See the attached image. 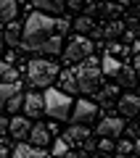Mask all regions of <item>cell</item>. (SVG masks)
<instances>
[{
    "instance_id": "cell-21",
    "label": "cell",
    "mask_w": 140,
    "mask_h": 158,
    "mask_svg": "<svg viewBox=\"0 0 140 158\" xmlns=\"http://www.w3.org/2000/svg\"><path fill=\"white\" fill-rule=\"evenodd\" d=\"M119 82H122V85H127V87H132L135 82H138V77H135V69L132 66H127V63H122V69H119Z\"/></svg>"
},
{
    "instance_id": "cell-29",
    "label": "cell",
    "mask_w": 140,
    "mask_h": 158,
    "mask_svg": "<svg viewBox=\"0 0 140 158\" xmlns=\"http://www.w3.org/2000/svg\"><path fill=\"white\" fill-rule=\"evenodd\" d=\"M98 148H101L103 153H111V150H114V148H116V145H114V142L108 140V137H101V142H98Z\"/></svg>"
},
{
    "instance_id": "cell-17",
    "label": "cell",
    "mask_w": 140,
    "mask_h": 158,
    "mask_svg": "<svg viewBox=\"0 0 140 158\" xmlns=\"http://www.w3.org/2000/svg\"><path fill=\"white\" fill-rule=\"evenodd\" d=\"M34 6L40 8V13H58L63 11V6H66V0H34Z\"/></svg>"
},
{
    "instance_id": "cell-32",
    "label": "cell",
    "mask_w": 140,
    "mask_h": 158,
    "mask_svg": "<svg viewBox=\"0 0 140 158\" xmlns=\"http://www.w3.org/2000/svg\"><path fill=\"white\" fill-rule=\"evenodd\" d=\"M0 135H8V118L0 116Z\"/></svg>"
},
{
    "instance_id": "cell-24",
    "label": "cell",
    "mask_w": 140,
    "mask_h": 158,
    "mask_svg": "<svg viewBox=\"0 0 140 158\" xmlns=\"http://www.w3.org/2000/svg\"><path fill=\"white\" fill-rule=\"evenodd\" d=\"M74 29H77V32H90V29H93V19L90 16H82V19H77V21H74Z\"/></svg>"
},
{
    "instance_id": "cell-27",
    "label": "cell",
    "mask_w": 140,
    "mask_h": 158,
    "mask_svg": "<svg viewBox=\"0 0 140 158\" xmlns=\"http://www.w3.org/2000/svg\"><path fill=\"white\" fill-rule=\"evenodd\" d=\"M69 27H72L69 19H56V34H61V37H63V32H69Z\"/></svg>"
},
{
    "instance_id": "cell-7",
    "label": "cell",
    "mask_w": 140,
    "mask_h": 158,
    "mask_svg": "<svg viewBox=\"0 0 140 158\" xmlns=\"http://www.w3.org/2000/svg\"><path fill=\"white\" fill-rule=\"evenodd\" d=\"M29 129H32V124H29L27 116H13V118H8V135H11L13 140L24 142V140L29 137Z\"/></svg>"
},
{
    "instance_id": "cell-5",
    "label": "cell",
    "mask_w": 140,
    "mask_h": 158,
    "mask_svg": "<svg viewBox=\"0 0 140 158\" xmlns=\"http://www.w3.org/2000/svg\"><path fill=\"white\" fill-rule=\"evenodd\" d=\"M93 56V42H90L85 34H79V37H74L72 42H69V48L63 50V61L74 63V61H85V58Z\"/></svg>"
},
{
    "instance_id": "cell-12",
    "label": "cell",
    "mask_w": 140,
    "mask_h": 158,
    "mask_svg": "<svg viewBox=\"0 0 140 158\" xmlns=\"http://www.w3.org/2000/svg\"><path fill=\"white\" fill-rule=\"evenodd\" d=\"M138 111H140V98H138V95H124V98H119V113H122V116L132 118V116H138Z\"/></svg>"
},
{
    "instance_id": "cell-10",
    "label": "cell",
    "mask_w": 140,
    "mask_h": 158,
    "mask_svg": "<svg viewBox=\"0 0 140 158\" xmlns=\"http://www.w3.org/2000/svg\"><path fill=\"white\" fill-rule=\"evenodd\" d=\"M98 132H101V137H116V135L124 132V121L122 118L108 116V118H103L101 124H98Z\"/></svg>"
},
{
    "instance_id": "cell-6",
    "label": "cell",
    "mask_w": 140,
    "mask_h": 158,
    "mask_svg": "<svg viewBox=\"0 0 140 158\" xmlns=\"http://www.w3.org/2000/svg\"><path fill=\"white\" fill-rule=\"evenodd\" d=\"M98 116V106L93 100H77L72 108V121L74 124H85L87 127V121H93V118Z\"/></svg>"
},
{
    "instance_id": "cell-9",
    "label": "cell",
    "mask_w": 140,
    "mask_h": 158,
    "mask_svg": "<svg viewBox=\"0 0 140 158\" xmlns=\"http://www.w3.org/2000/svg\"><path fill=\"white\" fill-rule=\"evenodd\" d=\"M27 140L32 142V148H40V150H42V148L50 142V129H48L45 124H34L32 129H29V137H27Z\"/></svg>"
},
{
    "instance_id": "cell-28",
    "label": "cell",
    "mask_w": 140,
    "mask_h": 158,
    "mask_svg": "<svg viewBox=\"0 0 140 158\" xmlns=\"http://www.w3.org/2000/svg\"><path fill=\"white\" fill-rule=\"evenodd\" d=\"M53 150H56V156L61 158L63 153H69V142H63V140H56V145H53Z\"/></svg>"
},
{
    "instance_id": "cell-26",
    "label": "cell",
    "mask_w": 140,
    "mask_h": 158,
    "mask_svg": "<svg viewBox=\"0 0 140 158\" xmlns=\"http://www.w3.org/2000/svg\"><path fill=\"white\" fill-rule=\"evenodd\" d=\"M114 150H116L119 156H129V153H132V142H129V140H122L116 148H114Z\"/></svg>"
},
{
    "instance_id": "cell-19",
    "label": "cell",
    "mask_w": 140,
    "mask_h": 158,
    "mask_svg": "<svg viewBox=\"0 0 140 158\" xmlns=\"http://www.w3.org/2000/svg\"><path fill=\"white\" fill-rule=\"evenodd\" d=\"M58 90L66 92V95L77 92V79H74V71H63V74H61V79H58Z\"/></svg>"
},
{
    "instance_id": "cell-35",
    "label": "cell",
    "mask_w": 140,
    "mask_h": 158,
    "mask_svg": "<svg viewBox=\"0 0 140 158\" xmlns=\"http://www.w3.org/2000/svg\"><path fill=\"white\" fill-rule=\"evenodd\" d=\"M0 50H3V34H0Z\"/></svg>"
},
{
    "instance_id": "cell-1",
    "label": "cell",
    "mask_w": 140,
    "mask_h": 158,
    "mask_svg": "<svg viewBox=\"0 0 140 158\" xmlns=\"http://www.w3.org/2000/svg\"><path fill=\"white\" fill-rule=\"evenodd\" d=\"M56 34V19L48 16V13H29L27 24H24V34H21V42H24V50H37V45H42L45 40Z\"/></svg>"
},
{
    "instance_id": "cell-30",
    "label": "cell",
    "mask_w": 140,
    "mask_h": 158,
    "mask_svg": "<svg viewBox=\"0 0 140 158\" xmlns=\"http://www.w3.org/2000/svg\"><path fill=\"white\" fill-rule=\"evenodd\" d=\"M132 69H135V77L140 79V42L135 45V63H132Z\"/></svg>"
},
{
    "instance_id": "cell-14",
    "label": "cell",
    "mask_w": 140,
    "mask_h": 158,
    "mask_svg": "<svg viewBox=\"0 0 140 158\" xmlns=\"http://www.w3.org/2000/svg\"><path fill=\"white\" fill-rule=\"evenodd\" d=\"M16 92H21V82H0V108H6Z\"/></svg>"
},
{
    "instance_id": "cell-22",
    "label": "cell",
    "mask_w": 140,
    "mask_h": 158,
    "mask_svg": "<svg viewBox=\"0 0 140 158\" xmlns=\"http://www.w3.org/2000/svg\"><path fill=\"white\" fill-rule=\"evenodd\" d=\"M0 82H19V74L13 66H8L6 61H0Z\"/></svg>"
},
{
    "instance_id": "cell-2",
    "label": "cell",
    "mask_w": 140,
    "mask_h": 158,
    "mask_svg": "<svg viewBox=\"0 0 140 158\" xmlns=\"http://www.w3.org/2000/svg\"><path fill=\"white\" fill-rule=\"evenodd\" d=\"M42 106H45V113L50 118H56V121H63V118L72 116V95H66V92L61 90H45L42 95Z\"/></svg>"
},
{
    "instance_id": "cell-20",
    "label": "cell",
    "mask_w": 140,
    "mask_h": 158,
    "mask_svg": "<svg viewBox=\"0 0 140 158\" xmlns=\"http://www.w3.org/2000/svg\"><path fill=\"white\" fill-rule=\"evenodd\" d=\"M119 69H122V63H119L114 56H103V61H101V71H103V74H108V77H116Z\"/></svg>"
},
{
    "instance_id": "cell-23",
    "label": "cell",
    "mask_w": 140,
    "mask_h": 158,
    "mask_svg": "<svg viewBox=\"0 0 140 158\" xmlns=\"http://www.w3.org/2000/svg\"><path fill=\"white\" fill-rule=\"evenodd\" d=\"M124 32V27L119 21H111V24H106V32H103V37L106 40H114V37H119V34Z\"/></svg>"
},
{
    "instance_id": "cell-16",
    "label": "cell",
    "mask_w": 140,
    "mask_h": 158,
    "mask_svg": "<svg viewBox=\"0 0 140 158\" xmlns=\"http://www.w3.org/2000/svg\"><path fill=\"white\" fill-rule=\"evenodd\" d=\"M11 158H45V153L40 150V148H32V145H24V142H19L16 150L11 153Z\"/></svg>"
},
{
    "instance_id": "cell-13",
    "label": "cell",
    "mask_w": 140,
    "mask_h": 158,
    "mask_svg": "<svg viewBox=\"0 0 140 158\" xmlns=\"http://www.w3.org/2000/svg\"><path fill=\"white\" fill-rule=\"evenodd\" d=\"M87 137H90V129H87V127H85V124H74V127H69V129L63 132L61 140H63V142H85Z\"/></svg>"
},
{
    "instance_id": "cell-33",
    "label": "cell",
    "mask_w": 140,
    "mask_h": 158,
    "mask_svg": "<svg viewBox=\"0 0 140 158\" xmlns=\"http://www.w3.org/2000/svg\"><path fill=\"white\" fill-rule=\"evenodd\" d=\"M132 153H138V156H140V137L132 142Z\"/></svg>"
},
{
    "instance_id": "cell-36",
    "label": "cell",
    "mask_w": 140,
    "mask_h": 158,
    "mask_svg": "<svg viewBox=\"0 0 140 158\" xmlns=\"http://www.w3.org/2000/svg\"><path fill=\"white\" fill-rule=\"evenodd\" d=\"M116 158H132V156H116Z\"/></svg>"
},
{
    "instance_id": "cell-18",
    "label": "cell",
    "mask_w": 140,
    "mask_h": 158,
    "mask_svg": "<svg viewBox=\"0 0 140 158\" xmlns=\"http://www.w3.org/2000/svg\"><path fill=\"white\" fill-rule=\"evenodd\" d=\"M16 11V0H0V24H11Z\"/></svg>"
},
{
    "instance_id": "cell-25",
    "label": "cell",
    "mask_w": 140,
    "mask_h": 158,
    "mask_svg": "<svg viewBox=\"0 0 140 158\" xmlns=\"http://www.w3.org/2000/svg\"><path fill=\"white\" fill-rule=\"evenodd\" d=\"M21 103H24V98H21V92H16V95H13L11 100L6 103V111H21Z\"/></svg>"
},
{
    "instance_id": "cell-34",
    "label": "cell",
    "mask_w": 140,
    "mask_h": 158,
    "mask_svg": "<svg viewBox=\"0 0 140 158\" xmlns=\"http://www.w3.org/2000/svg\"><path fill=\"white\" fill-rule=\"evenodd\" d=\"M0 158H8V153H6V150H3V148H0Z\"/></svg>"
},
{
    "instance_id": "cell-8",
    "label": "cell",
    "mask_w": 140,
    "mask_h": 158,
    "mask_svg": "<svg viewBox=\"0 0 140 158\" xmlns=\"http://www.w3.org/2000/svg\"><path fill=\"white\" fill-rule=\"evenodd\" d=\"M24 113H27V118L42 116V113H45L42 95H37V92H27V95H24Z\"/></svg>"
},
{
    "instance_id": "cell-3",
    "label": "cell",
    "mask_w": 140,
    "mask_h": 158,
    "mask_svg": "<svg viewBox=\"0 0 140 158\" xmlns=\"http://www.w3.org/2000/svg\"><path fill=\"white\" fill-rule=\"evenodd\" d=\"M74 79H77V92H85V95L95 92L98 79H101V63H98L93 56L85 58V61L74 69Z\"/></svg>"
},
{
    "instance_id": "cell-31",
    "label": "cell",
    "mask_w": 140,
    "mask_h": 158,
    "mask_svg": "<svg viewBox=\"0 0 140 158\" xmlns=\"http://www.w3.org/2000/svg\"><path fill=\"white\" fill-rule=\"evenodd\" d=\"M66 8H72V11H79V8H82V0H66Z\"/></svg>"
},
{
    "instance_id": "cell-4",
    "label": "cell",
    "mask_w": 140,
    "mask_h": 158,
    "mask_svg": "<svg viewBox=\"0 0 140 158\" xmlns=\"http://www.w3.org/2000/svg\"><path fill=\"white\" fill-rule=\"evenodd\" d=\"M27 77L32 87H50V82L58 77V66L53 61H45V58H34L27 66Z\"/></svg>"
},
{
    "instance_id": "cell-15",
    "label": "cell",
    "mask_w": 140,
    "mask_h": 158,
    "mask_svg": "<svg viewBox=\"0 0 140 158\" xmlns=\"http://www.w3.org/2000/svg\"><path fill=\"white\" fill-rule=\"evenodd\" d=\"M21 34H24L21 24H19V21H11V24L6 27V34H3V42H8V45H13V48H16L19 42H21Z\"/></svg>"
},
{
    "instance_id": "cell-11",
    "label": "cell",
    "mask_w": 140,
    "mask_h": 158,
    "mask_svg": "<svg viewBox=\"0 0 140 158\" xmlns=\"http://www.w3.org/2000/svg\"><path fill=\"white\" fill-rule=\"evenodd\" d=\"M61 50H63V37L61 34H50L42 45H37V53H42V56H58Z\"/></svg>"
}]
</instances>
